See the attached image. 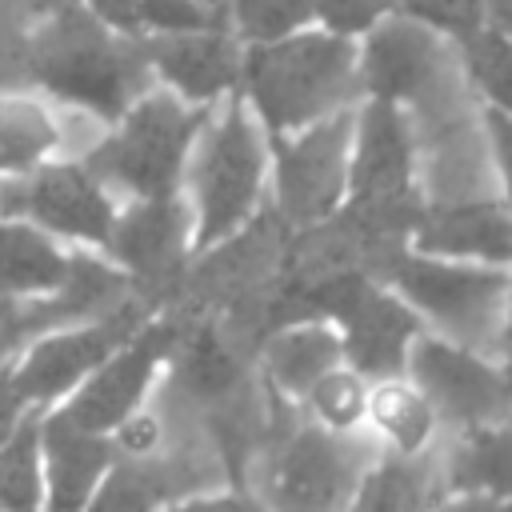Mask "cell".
<instances>
[{
    "label": "cell",
    "mask_w": 512,
    "mask_h": 512,
    "mask_svg": "<svg viewBox=\"0 0 512 512\" xmlns=\"http://www.w3.org/2000/svg\"><path fill=\"white\" fill-rule=\"evenodd\" d=\"M68 260L32 228L4 224L0 228V292L20 288H56L64 280Z\"/></svg>",
    "instance_id": "obj_25"
},
{
    "label": "cell",
    "mask_w": 512,
    "mask_h": 512,
    "mask_svg": "<svg viewBox=\"0 0 512 512\" xmlns=\"http://www.w3.org/2000/svg\"><path fill=\"white\" fill-rule=\"evenodd\" d=\"M192 320H200V316H188V312L172 308L168 320L144 328V336L88 384V392L68 408V416H72L80 428H92V432H104V428L124 424L128 412H132V404L140 400L148 376H152V364H156L172 344L184 340V332L192 328Z\"/></svg>",
    "instance_id": "obj_15"
},
{
    "label": "cell",
    "mask_w": 512,
    "mask_h": 512,
    "mask_svg": "<svg viewBox=\"0 0 512 512\" xmlns=\"http://www.w3.org/2000/svg\"><path fill=\"white\" fill-rule=\"evenodd\" d=\"M312 400H316L320 416L332 420V424H352L360 416V408H364V392H360V384L352 376H324V380H316Z\"/></svg>",
    "instance_id": "obj_35"
},
{
    "label": "cell",
    "mask_w": 512,
    "mask_h": 512,
    "mask_svg": "<svg viewBox=\"0 0 512 512\" xmlns=\"http://www.w3.org/2000/svg\"><path fill=\"white\" fill-rule=\"evenodd\" d=\"M412 372L432 400V408L460 432L476 424H496L508 416V380L484 368L472 352L424 340L412 356Z\"/></svg>",
    "instance_id": "obj_13"
},
{
    "label": "cell",
    "mask_w": 512,
    "mask_h": 512,
    "mask_svg": "<svg viewBox=\"0 0 512 512\" xmlns=\"http://www.w3.org/2000/svg\"><path fill=\"white\" fill-rule=\"evenodd\" d=\"M368 460V440L296 424L280 444L252 460L244 480L256 484L268 512H340Z\"/></svg>",
    "instance_id": "obj_4"
},
{
    "label": "cell",
    "mask_w": 512,
    "mask_h": 512,
    "mask_svg": "<svg viewBox=\"0 0 512 512\" xmlns=\"http://www.w3.org/2000/svg\"><path fill=\"white\" fill-rule=\"evenodd\" d=\"M176 348H180V356H176V368H172L168 388L184 404H192L196 412L208 408L212 400L228 396L232 388H240L252 376V368H248L252 360L240 356L224 340V332H220L216 320H204V316L192 320V328L184 332V340Z\"/></svg>",
    "instance_id": "obj_17"
},
{
    "label": "cell",
    "mask_w": 512,
    "mask_h": 512,
    "mask_svg": "<svg viewBox=\"0 0 512 512\" xmlns=\"http://www.w3.org/2000/svg\"><path fill=\"white\" fill-rule=\"evenodd\" d=\"M392 8L436 28L452 44L488 24V0H392Z\"/></svg>",
    "instance_id": "obj_30"
},
{
    "label": "cell",
    "mask_w": 512,
    "mask_h": 512,
    "mask_svg": "<svg viewBox=\"0 0 512 512\" xmlns=\"http://www.w3.org/2000/svg\"><path fill=\"white\" fill-rule=\"evenodd\" d=\"M416 332V316L376 288L348 316V356L368 376H392L404 360V340Z\"/></svg>",
    "instance_id": "obj_20"
},
{
    "label": "cell",
    "mask_w": 512,
    "mask_h": 512,
    "mask_svg": "<svg viewBox=\"0 0 512 512\" xmlns=\"http://www.w3.org/2000/svg\"><path fill=\"white\" fill-rule=\"evenodd\" d=\"M40 496L36 480V420H20V428L4 440L0 452V500L16 508H32Z\"/></svg>",
    "instance_id": "obj_29"
},
{
    "label": "cell",
    "mask_w": 512,
    "mask_h": 512,
    "mask_svg": "<svg viewBox=\"0 0 512 512\" xmlns=\"http://www.w3.org/2000/svg\"><path fill=\"white\" fill-rule=\"evenodd\" d=\"M484 136L492 144V156L504 172V184H508V196H512V112H500V108H484Z\"/></svg>",
    "instance_id": "obj_36"
},
{
    "label": "cell",
    "mask_w": 512,
    "mask_h": 512,
    "mask_svg": "<svg viewBox=\"0 0 512 512\" xmlns=\"http://www.w3.org/2000/svg\"><path fill=\"white\" fill-rule=\"evenodd\" d=\"M144 60L152 80L184 96L188 104H216L240 92L244 80V40L228 24L196 28V32H168V36H140Z\"/></svg>",
    "instance_id": "obj_10"
},
{
    "label": "cell",
    "mask_w": 512,
    "mask_h": 512,
    "mask_svg": "<svg viewBox=\"0 0 512 512\" xmlns=\"http://www.w3.org/2000/svg\"><path fill=\"white\" fill-rule=\"evenodd\" d=\"M208 128V104H188L172 88H148L116 128L84 156L88 172L136 196H172L192 140Z\"/></svg>",
    "instance_id": "obj_3"
},
{
    "label": "cell",
    "mask_w": 512,
    "mask_h": 512,
    "mask_svg": "<svg viewBox=\"0 0 512 512\" xmlns=\"http://www.w3.org/2000/svg\"><path fill=\"white\" fill-rule=\"evenodd\" d=\"M312 12H316V24H328L336 32L360 36L384 12H392V0H312Z\"/></svg>",
    "instance_id": "obj_34"
},
{
    "label": "cell",
    "mask_w": 512,
    "mask_h": 512,
    "mask_svg": "<svg viewBox=\"0 0 512 512\" xmlns=\"http://www.w3.org/2000/svg\"><path fill=\"white\" fill-rule=\"evenodd\" d=\"M44 444H48V472H52V512H80L92 492V480L112 456V444H104L100 432L80 428L68 412L48 416Z\"/></svg>",
    "instance_id": "obj_19"
},
{
    "label": "cell",
    "mask_w": 512,
    "mask_h": 512,
    "mask_svg": "<svg viewBox=\"0 0 512 512\" xmlns=\"http://www.w3.org/2000/svg\"><path fill=\"white\" fill-rule=\"evenodd\" d=\"M208 4H216V8H224V12H228V0H208Z\"/></svg>",
    "instance_id": "obj_44"
},
{
    "label": "cell",
    "mask_w": 512,
    "mask_h": 512,
    "mask_svg": "<svg viewBox=\"0 0 512 512\" xmlns=\"http://www.w3.org/2000/svg\"><path fill=\"white\" fill-rule=\"evenodd\" d=\"M436 460H388L368 476L352 512H432L440 496Z\"/></svg>",
    "instance_id": "obj_23"
},
{
    "label": "cell",
    "mask_w": 512,
    "mask_h": 512,
    "mask_svg": "<svg viewBox=\"0 0 512 512\" xmlns=\"http://www.w3.org/2000/svg\"><path fill=\"white\" fill-rule=\"evenodd\" d=\"M288 220L280 208H260L240 236H232L228 244H220L216 252H208L200 264H192L184 272L180 284V300L172 308L188 312V316H204V312H224L236 300L268 288L280 268H284V252H288Z\"/></svg>",
    "instance_id": "obj_8"
},
{
    "label": "cell",
    "mask_w": 512,
    "mask_h": 512,
    "mask_svg": "<svg viewBox=\"0 0 512 512\" xmlns=\"http://www.w3.org/2000/svg\"><path fill=\"white\" fill-rule=\"evenodd\" d=\"M508 344H512V328H508Z\"/></svg>",
    "instance_id": "obj_45"
},
{
    "label": "cell",
    "mask_w": 512,
    "mask_h": 512,
    "mask_svg": "<svg viewBox=\"0 0 512 512\" xmlns=\"http://www.w3.org/2000/svg\"><path fill=\"white\" fill-rule=\"evenodd\" d=\"M420 248L424 252H456V256H484L508 260L512 256V220L492 200H452L436 204L420 220Z\"/></svg>",
    "instance_id": "obj_18"
},
{
    "label": "cell",
    "mask_w": 512,
    "mask_h": 512,
    "mask_svg": "<svg viewBox=\"0 0 512 512\" xmlns=\"http://www.w3.org/2000/svg\"><path fill=\"white\" fill-rule=\"evenodd\" d=\"M504 380H508V420H512V368H508V376H504Z\"/></svg>",
    "instance_id": "obj_43"
},
{
    "label": "cell",
    "mask_w": 512,
    "mask_h": 512,
    "mask_svg": "<svg viewBox=\"0 0 512 512\" xmlns=\"http://www.w3.org/2000/svg\"><path fill=\"white\" fill-rule=\"evenodd\" d=\"M16 512H28V508H16Z\"/></svg>",
    "instance_id": "obj_46"
},
{
    "label": "cell",
    "mask_w": 512,
    "mask_h": 512,
    "mask_svg": "<svg viewBox=\"0 0 512 512\" xmlns=\"http://www.w3.org/2000/svg\"><path fill=\"white\" fill-rule=\"evenodd\" d=\"M444 512H512V504H496V500H464V504H452Z\"/></svg>",
    "instance_id": "obj_42"
},
{
    "label": "cell",
    "mask_w": 512,
    "mask_h": 512,
    "mask_svg": "<svg viewBox=\"0 0 512 512\" xmlns=\"http://www.w3.org/2000/svg\"><path fill=\"white\" fill-rule=\"evenodd\" d=\"M0 212L32 216L52 232L84 240H108L112 232V204L100 192V180L88 172V164H48L0 184Z\"/></svg>",
    "instance_id": "obj_12"
},
{
    "label": "cell",
    "mask_w": 512,
    "mask_h": 512,
    "mask_svg": "<svg viewBox=\"0 0 512 512\" xmlns=\"http://www.w3.org/2000/svg\"><path fill=\"white\" fill-rule=\"evenodd\" d=\"M336 352L340 348L324 328H300V332H288L264 344L268 376L292 392L316 388V380H324L328 368L336 364Z\"/></svg>",
    "instance_id": "obj_26"
},
{
    "label": "cell",
    "mask_w": 512,
    "mask_h": 512,
    "mask_svg": "<svg viewBox=\"0 0 512 512\" xmlns=\"http://www.w3.org/2000/svg\"><path fill=\"white\" fill-rule=\"evenodd\" d=\"M456 56L472 88L500 112H512V32L484 24L480 32L456 40Z\"/></svg>",
    "instance_id": "obj_27"
},
{
    "label": "cell",
    "mask_w": 512,
    "mask_h": 512,
    "mask_svg": "<svg viewBox=\"0 0 512 512\" xmlns=\"http://www.w3.org/2000/svg\"><path fill=\"white\" fill-rule=\"evenodd\" d=\"M128 280L112 268H104L92 256H76L64 268V280L56 284V296L36 308L40 328H56L64 320H84V316H108L112 308H120L128 300Z\"/></svg>",
    "instance_id": "obj_22"
},
{
    "label": "cell",
    "mask_w": 512,
    "mask_h": 512,
    "mask_svg": "<svg viewBox=\"0 0 512 512\" xmlns=\"http://www.w3.org/2000/svg\"><path fill=\"white\" fill-rule=\"evenodd\" d=\"M184 224L188 212L176 196H144L120 220H112L108 244L136 272V292L156 304H176L184 284Z\"/></svg>",
    "instance_id": "obj_11"
},
{
    "label": "cell",
    "mask_w": 512,
    "mask_h": 512,
    "mask_svg": "<svg viewBox=\"0 0 512 512\" xmlns=\"http://www.w3.org/2000/svg\"><path fill=\"white\" fill-rule=\"evenodd\" d=\"M316 24L312 0H228V28L244 44H272Z\"/></svg>",
    "instance_id": "obj_28"
},
{
    "label": "cell",
    "mask_w": 512,
    "mask_h": 512,
    "mask_svg": "<svg viewBox=\"0 0 512 512\" xmlns=\"http://www.w3.org/2000/svg\"><path fill=\"white\" fill-rule=\"evenodd\" d=\"M264 124L252 104L236 92L224 112L204 128V148L196 160V200H200V244L228 236L252 216L264 180Z\"/></svg>",
    "instance_id": "obj_5"
},
{
    "label": "cell",
    "mask_w": 512,
    "mask_h": 512,
    "mask_svg": "<svg viewBox=\"0 0 512 512\" xmlns=\"http://www.w3.org/2000/svg\"><path fill=\"white\" fill-rule=\"evenodd\" d=\"M240 96L252 104L268 136L296 132L364 96L360 36L308 24L272 44H244Z\"/></svg>",
    "instance_id": "obj_2"
},
{
    "label": "cell",
    "mask_w": 512,
    "mask_h": 512,
    "mask_svg": "<svg viewBox=\"0 0 512 512\" xmlns=\"http://www.w3.org/2000/svg\"><path fill=\"white\" fill-rule=\"evenodd\" d=\"M32 332H40L36 308L32 304H8V300H0V356L8 348H16L20 340H28Z\"/></svg>",
    "instance_id": "obj_37"
},
{
    "label": "cell",
    "mask_w": 512,
    "mask_h": 512,
    "mask_svg": "<svg viewBox=\"0 0 512 512\" xmlns=\"http://www.w3.org/2000/svg\"><path fill=\"white\" fill-rule=\"evenodd\" d=\"M176 512H268L264 504L248 500V496H220V500H196V504H180Z\"/></svg>",
    "instance_id": "obj_40"
},
{
    "label": "cell",
    "mask_w": 512,
    "mask_h": 512,
    "mask_svg": "<svg viewBox=\"0 0 512 512\" xmlns=\"http://www.w3.org/2000/svg\"><path fill=\"white\" fill-rule=\"evenodd\" d=\"M20 400H24V392H20V384H16V376L12 372H0V444L16 432V412H20Z\"/></svg>",
    "instance_id": "obj_39"
},
{
    "label": "cell",
    "mask_w": 512,
    "mask_h": 512,
    "mask_svg": "<svg viewBox=\"0 0 512 512\" xmlns=\"http://www.w3.org/2000/svg\"><path fill=\"white\" fill-rule=\"evenodd\" d=\"M412 124L400 104L364 96L356 108L352 140V196H396L412 192Z\"/></svg>",
    "instance_id": "obj_16"
},
{
    "label": "cell",
    "mask_w": 512,
    "mask_h": 512,
    "mask_svg": "<svg viewBox=\"0 0 512 512\" xmlns=\"http://www.w3.org/2000/svg\"><path fill=\"white\" fill-rule=\"evenodd\" d=\"M108 28H116V32H124V36H144V28H140V0H84Z\"/></svg>",
    "instance_id": "obj_38"
},
{
    "label": "cell",
    "mask_w": 512,
    "mask_h": 512,
    "mask_svg": "<svg viewBox=\"0 0 512 512\" xmlns=\"http://www.w3.org/2000/svg\"><path fill=\"white\" fill-rule=\"evenodd\" d=\"M24 72L56 100L100 120H120L152 80L140 40L108 28L84 0H36Z\"/></svg>",
    "instance_id": "obj_1"
},
{
    "label": "cell",
    "mask_w": 512,
    "mask_h": 512,
    "mask_svg": "<svg viewBox=\"0 0 512 512\" xmlns=\"http://www.w3.org/2000/svg\"><path fill=\"white\" fill-rule=\"evenodd\" d=\"M456 44L436 28L404 16L384 12L368 32H360V84L364 96H380L392 104H436L444 100L448 80V52Z\"/></svg>",
    "instance_id": "obj_7"
},
{
    "label": "cell",
    "mask_w": 512,
    "mask_h": 512,
    "mask_svg": "<svg viewBox=\"0 0 512 512\" xmlns=\"http://www.w3.org/2000/svg\"><path fill=\"white\" fill-rule=\"evenodd\" d=\"M488 24L512 32V0H488Z\"/></svg>",
    "instance_id": "obj_41"
},
{
    "label": "cell",
    "mask_w": 512,
    "mask_h": 512,
    "mask_svg": "<svg viewBox=\"0 0 512 512\" xmlns=\"http://www.w3.org/2000/svg\"><path fill=\"white\" fill-rule=\"evenodd\" d=\"M372 412H376L380 428H384L404 452L420 448L424 436H428V428H432V408H428L424 400H416L408 388H384V392H376Z\"/></svg>",
    "instance_id": "obj_31"
},
{
    "label": "cell",
    "mask_w": 512,
    "mask_h": 512,
    "mask_svg": "<svg viewBox=\"0 0 512 512\" xmlns=\"http://www.w3.org/2000/svg\"><path fill=\"white\" fill-rule=\"evenodd\" d=\"M276 156V208L288 224L304 228L332 216L344 184L352 180L356 108H340L296 132L268 136Z\"/></svg>",
    "instance_id": "obj_6"
},
{
    "label": "cell",
    "mask_w": 512,
    "mask_h": 512,
    "mask_svg": "<svg viewBox=\"0 0 512 512\" xmlns=\"http://www.w3.org/2000/svg\"><path fill=\"white\" fill-rule=\"evenodd\" d=\"M228 24V12L208 0H140V28L144 36H168V32H196Z\"/></svg>",
    "instance_id": "obj_32"
},
{
    "label": "cell",
    "mask_w": 512,
    "mask_h": 512,
    "mask_svg": "<svg viewBox=\"0 0 512 512\" xmlns=\"http://www.w3.org/2000/svg\"><path fill=\"white\" fill-rule=\"evenodd\" d=\"M392 280L404 288L408 300H416L448 336H456L468 348H492L500 344V304H504V280L496 272L480 268H452L436 260L404 256L392 272Z\"/></svg>",
    "instance_id": "obj_9"
},
{
    "label": "cell",
    "mask_w": 512,
    "mask_h": 512,
    "mask_svg": "<svg viewBox=\"0 0 512 512\" xmlns=\"http://www.w3.org/2000/svg\"><path fill=\"white\" fill-rule=\"evenodd\" d=\"M152 312V304L136 292L128 296L120 308H112L108 316H100L92 328H80L72 336H56L48 344H40L28 364L16 372V384L28 400H48V396H60L76 376H84L92 364H100L116 344H124L140 324L144 316Z\"/></svg>",
    "instance_id": "obj_14"
},
{
    "label": "cell",
    "mask_w": 512,
    "mask_h": 512,
    "mask_svg": "<svg viewBox=\"0 0 512 512\" xmlns=\"http://www.w3.org/2000/svg\"><path fill=\"white\" fill-rule=\"evenodd\" d=\"M156 504H160V500L152 496V488L144 484V476H140L128 460H120V464L112 468L104 492L96 496L92 512H152Z\"/></svg>",
    "instance_id": "obj_33"
},
{
    "label": "cell",
    "mask_w": 512,
    "mask_h": 512,
    "mask_svg": "<svg viewBox=\"0 0 512 512\" xmlns=\"http://www.w3.org/2000/svg\"><path fill=\"white\" fill-rule=\"evenodd\" d=\"M444 484L512 496V420L460 428L444 460Z\"/></svg>",
    "instance_id": "obj_21"
},
{
    "label": "cell",
    "mask_w": 512,
    "mask_h": 512,
    "mask_svg": "<svg viewBox=\"0 0 512 512\" xmlns=\"http://www.w3.org/2000/svg\"><path fill=\"white\" fill-rule=\"evenodd\" d=\"M56 148V120L28 96H0V172H32Z\"/></svg>",
    "instance_id": "obj_24"
}]
</instances>
